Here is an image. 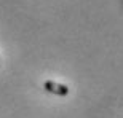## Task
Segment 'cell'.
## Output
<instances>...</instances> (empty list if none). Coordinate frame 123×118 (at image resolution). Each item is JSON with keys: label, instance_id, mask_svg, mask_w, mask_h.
Instances as JSON below:
<instances>
[{"label": "cell", "instance_id": "1", "mask_svg": "<svg viewBox=\"0 0 123 118\" xmlns=\"http://www.w3.org/2000/svg\"><path fill=\"white\" fill-rule=\"evenodd\" d=\"M43 89L50 94H55V96H59V97H66L69 94V86L67 85H62V83H56V82H48L43 83Z\"/></svg>", "mask_w": 123, "mask_h": 118}]
</instances>
